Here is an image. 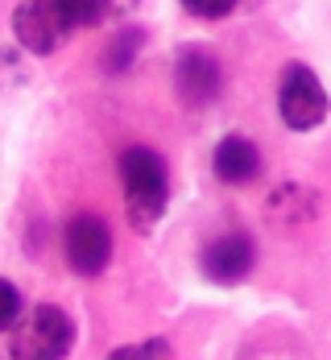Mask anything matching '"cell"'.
Listing matches in <instances>:
<instances>
[{"mask_svg":"<svg viewBox=\"0 0 331 360\" xmlns=\"http://www.w3.org/2000/svg\"><path fill=\"white\" fill-rule=\"evenodd\" d=\"M183 13L195 17V21H223V17L236 13V4H232V0H186Z\"/></svg>","mask_w":331,"mask_h":360,"instance_id":"5bb4252c","label":"cell"},{"mask_svg":"<svg viewBox=\"0 0 331 360\" xmlns=\"http://www.w3.org/2000/svg\"><path fill=\"white\" fill-rule=\"evenodd\" d=\"M67 8H71L74 30H96V25H104V17H112V13H116L112 4H79V0H71Z\"/></svg>","mask_w":331,"mask_h":360,"instance_id":"9a60e30c","label":"cell"},{"mask_svg":"<svg viewBox=\"0 0 331 360\" xmlns=\"http://www.w3.org/2000/svg\"><path fill=\"white\" fill-rule=\"evenodd\" d=\"M170 87L179 96V104L190 112L212 108L223 96V63L212 46H199V41H186L174 50V63H170Z\"/></svg>","mask_w":331,"mask_h":360,"instance_id":"3957f363","label":"cell"},{"mask_svg":"<svg viewBox=\"0 0 331 360\" xmlns=\"http://www.w3.org/2000/svg\"><path fill=\"white\" fill-rule=\"evenodd\" d=\"M104 360H174V348L162 335H153V340H137V344H120Z\"/></svg>","mask_w":331,"mask_h":360,"instance_id":"7c38bea8","label":"cell"},{"mask_svg":"<svg viewBox=\"0 0 331 360\" xmlns=\"http://www.w3.org/2000/svg\"><path fill=\"white\" fill-rule=\"evenodd\" d=\"M74 34H79V30H74L67 4L30 0V4H17V8H13V37H17V50H25L30 58H50V54H58Z\"/></svg>","mask_w":331,"mask_h":360,"instance_id":"5b68a950","label":"cell"},{"mask_svg":"<svg viewBox=\"0 0 331 360\" xmlns=\"http://www.w3.org/2000/svg\"><path fill=\"white\" fill-rule=\"evenodd\" d=\"M145 41H149L145 25H120V30L104 41V50H100V71L108 75V79L129 75L133 67H137V58H141Z\"/></svg>","mask_w":331,"mask_h":360,"instance_id":"30bf717a","label":"cell"},{"mask_svg":"<svg viewBox=\"0 0 331 360\" xmlns=\"http://www.w3.org/2000/svg\"><path fill=\"white\" fill-rule=\"evenodd\" d=\"M74 344L79 327L71 315L54 302H37L8 331V360H71Z\"/></svg>","mask_w":331,"mask_h":360,"instance_id":"7a4b0ae2","label":"cell"},{"mask_svg":"<svg viewBox=\"0 0 331 360\" xmlns=\"http://www.w3.org/2000/svg\"><path fill=\"white\" fill-rule=\"evenodd\" d=\"M278 116L290 133H311L331 116L327 87L306 63H290L278 79Z\"/></svg>","mask_w":331,"mask_h":360,"instance_id":"277c9868","label":"cell"},{"mask_svg":"<svg viewBox=\"0 0 331 360\" xmlns=\"http://www.w3.org/2000/svg\"><path fill=\"white\" fill-rule=\"evenodd\" d=\"M199 269L212 286H240L257 269V240L249 232H223L199 249Z\"/></svg>","mask_w":331,"mask_h":360,"instance_id":"52a82bcc","label":"cell"},{"mask_svg":"<svg viewBox=\"0 0 331 360\" xmlns=\"http://www.w3.org/2000/svg\"><path fill=\"white\" fill-rule=\"evenodd\" d=\"M124 186V216L133 232L149 236L170 207V162L153 145H129L116 162Z\"/></svg>","mask_w":331,"mask_h":360,"instance_id":"6da1fadb","label":"cell"},{"mask_svg":"<svg viewBox=\"0 0 331 360\" xmlns=\"http://www.w3.org/2000/svg\"><path fill=\"white\" fill-rule=\"evenodd\" d=\"M21 315H25V298H21V290L13 278H0V331L8 335L13 327L21 323Z\"/></svg>","mask_w":331,"mask_h":360,"instance_id":"4fadbf2b","label":"cell"},{"mask_svg":"<svg viewBox=\"0 0 331 360\" xmlns=\"http://www.w3.org/2000/svg\"><path fill=\"white\" fill-rule=\"evenodd\" d=\"M265 216L282 228H306L319 216V195L302 182H278L265 199Z\"/></svg>","mask_w":331,"mask_h":360,"instance_id":"9c48e42d","label":"cell"},{"mask_svg":"<svg viewBox=\"0 0 331 360\" xmlns=\"http://www.w3.org/2000/svg\"><path fill=\"white\" fill-rule=\"evenodd\" d=\"M265 170V158H261L257 141L232 133V137H220L216 149H212V174L223 182V186H249V182L261 179Z\"/></svg>","mask_w":331,"mask_h":360,"instance_id":"ba28073f","label":"cell"},{"mask_svg":"<svg viewBox=\"0 0 331 360\" xmlns=\"http://www.w3.org/2000/svg\"><path fill=\"white\" fill-rule=\"evenodd\" d=\"M63 252H67V269L74 278H100L116 252L108 219L96 212H74L63 228Z\"/></svg>","mask_w":331,"mask_h":360,"instance_id":"8992f818","label":"cell"},{"mask_svg":"<svg viewBox=\"0 0 331 360\" xmlns=\"http://www.w3.org/2000/svg\"><path fill=\"white\" fill-rule=\"evenodd\" d=\"M30 54L25 50H17V46H0V96H13V91H21L25 83H30V63H25Z\"/></svg>","mask_w":331,"mask_h":360,"instance_id":"8fae6325","label":"cell"}]
</instances>
